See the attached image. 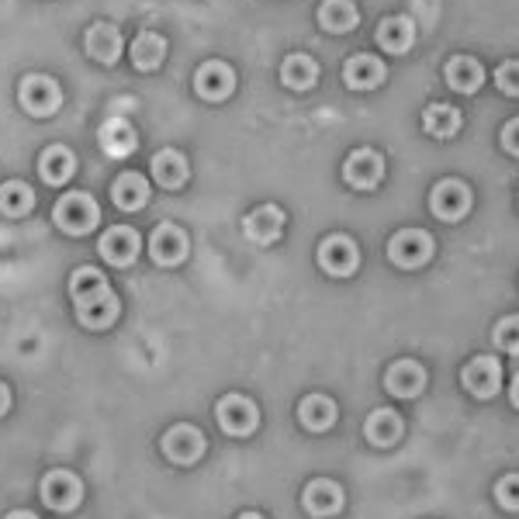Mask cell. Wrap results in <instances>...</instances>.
Listing matches in <instances>:
<instances>
[{
  "label": "cell",
  "mask_w": 519,
  "mask_h": 519,
  "mask_svg": "<svg viewBox=\"0 0 519 519\" xmlns=\"http://www.w3.org/2000/svg\"><path fill=\"white\" fill-rule=\"evenodd\" d=\"M70 298H73V308H77V319H80V326H84V329H108V326H115L118 312H122V302L115 298L108 277H104L97 267L73 270Z\"/></svg>",
  "instance_id": "6da1fadb"
},
{
  "label": "cell",
  "mask_w": 519,
  "mask_h": 519,
  "mask_svg": "<svg viewBox=\"0 0 519 519\" xmlns=\"http://www.w3.org/2000/svg\"><path fill=\"white\" fill-rule=\"evenodd\" d=\"M52 222H56V229H63L66 236H87V232H94V225L101 222V208H97V201L90 198V194L70 191L56 201Z\"/></svg>",
  "instance_id": "7a4b0ae2"
},
{
  "label": "cell",
  "mask_w": 519,
  "mask_h": 519,
  "mask_svg": "<svg viewBox=\"0 0 519 519\" xmlns=\"http://www.w3.org/2000/svg\"><path fill=\"white\" fill-rule=\"evenodd\" d=\"M18 97H21V108L35 118L56 115L59 104H63V90H59V84L52 77H45V73H32V77L21 80Z\"/></svg>",
  "instance_id": "3957f363"
},
{
  "label": "cell",
  "mask_w": 519,
  "mask_h": 519,
  "mask_svg": "<svg viewBox=\"0 0 519 519\" xmlns=\"http://www.w3.org/2000/svg\"><path fill=\"white\" fill-rule=\"evenodd\" d=\"M163 454H167V461L173 464H198L201 457H205V450H208V440H205V433L198 430V426H191V423H177V426H170L167 433H163Z\"/></svg>",
  "instance_id": "277c9868"
},
{
  "label": "cell",
  "mask_w": 519,
  "mask_h": 519,
  "mask_svg": "<svg viewBox=\"0 0 519 519\" xmlns=\"http://www.w3.org/2000/svg\"><path fill=\"white\" fill-rule=\"evenodd\" d=\"M39 495L45 506L56 509V513H73V509L80 506V499H84V485H80V478L73 475V471L52 468L49 475L42 478Z\"/></svg>",
  "instance_id": "5b68a950"
},
{
  "label": "cell",
  "mask_w": 519,
  "mask_h": 519,
  "mask_svg": "<svg viewBox=\"0 0 519 519\" xmlns=\"http://www.w3.org/2000/svg\"><path fill=\"white\" fill-rule=\"evenodd\" d=\"M215 419L229 436H250L260 426V409L246 395H236V391H232V395L218 398Z\"/></svg>",
  "instance_id": "8992f818"
},
{
  "label": "cell",
  "mask_w": 519,
  "mask_h": 519,
  "mask_svg": "<svg viewBox=\"0 0 519 519\" xmlns=\"http://www.w3.org/2000/svg\"><path fill=\"white\" fill-rule=\"evenodd\" d=\"M388 257L395 267H405V270H416L423 263H430L433 257V239L430 232L423 229H402L388 239Z\"/></svg>",
  "instance_id": "52a82bcc"
},
{
  "label": "cell",
  "mask_w": 519,
  "mask_h": 519,
  "mask_svg": "<svg viewBox=\"0 0 519 519\" xmlns=\"http://www.w3.org/2000/svg\"><path fill=\"white\" fill-rule=\"evenodd\" d=\"M461 381H464V388H468L475 398L499 395V388H502V364H499V357H492V353H481V357L468 360V364H464V371H461Z\"/></svg>",
  "instance_id": "ba28073f"
},
{
  "label": "cell",
  "mask_w": 519,
  "mask_h": 519,
  "mask_svg": "<svg viewBox=\"0 0 519 519\" xmlns=\"http://www.w3.org/2000/svg\"><path fill=\"white\" fill-rule=\"evenodd\" d=\"M343 177L346 184L357 187V191H371V187H378L381 177H385V160H381V153H374V149H353L343 163Z\"/></svg>",
  "instance_id": "9c48e42d"
},
{
  "label": "cell",
  "mask_w": 519,
  "mask_h": 519,
  "mask_svg": "<svg viewBox=\"0 0 519 519\" xmlns=\"http://www.w3.org/2000/svg\"><path fill=\"white\" fill-rule=\"evenodd\" d=\"M149 257H153L160 267H177L187 257V236L180 225L160 222L149 236Z\"/></svg>",
  "instance_id": "30bf717a"
},
{
  "label": "cell",
  "mask_w": 519,
  "mask_h": 519,
  "mask_svg": "<svg viewBox=\"0 0 519 519\" xmlns=\"http://www.w3.org/2000/svg\"><path fill=\"white\" fill-rule=\"evenodd\" d=\"M430 208H433L436 218H443V222H457V218H464L471 208L468 184H461V180H440L430 194Z\"/></svg>",
  "instance_id": "8fae6325"
},
{
  "label": "cell",
  "mask_w": 519,
  "mask_h": 519,
  "mask_svg": "<svg viewBox=\"0 0 519 519\" xmlns=\"http://www.w3.org/2000/svg\"><path fill=\"white\" fill-rule=\"evenodd\" d=\"M360 263V250L350 236H329L319 246V267L333 277H350Z\"/></svg>",
  "instance_id": "7c38bea8"
},
{
  "label": "cell",
  "mask_w": 519,
  "mask_h": 519,
  "mask_svg": "<svg viewBox=\"0 0 519 519\" xmlns=\"http://www.w3.org/2000/svg\"><path fill=\"white\" fill-rule=\"evenodd\" d=\"M139 246V232L132 225H115V229H108L101 236L97 250H101V260H108L111 267H129L139 257Z\"/></svg>",
  "instance_id": "4fadbf2b"
},
{
  "label": "cell",
  "mask_w": 519,
  "mask_h": 519,
  "mask_svg": "<svg viewBox=\"0 0 519 519\" xmlns=\"http://www.w3.org/2000/svg\"><path fill=\"white\" fill-rule=\"evenodd\" d=\"M194 90H198V97H205V101H225V97L236 90V73H232V66H225L222 59H208V63L198 66V73H194Z\"/></svg>",
  "instance_id": "5bb4252c"
},
{
  "label": "cell",
  "mask_w": 519,
  "mask_h": 519,
  "mask_svg": "<svg viewBox=\"0 0 519 519\" xmlns=\"http://www.w3.org/2000/svg\"><path fill=\"white\" fill-rule=\"evenodd\" d=\"M302 502H305V509H308L312 516L326 519V516H336V513H340L343 502H346V495H343V488L336 485V481L315 478V481H308V485H305Z\"/></svg>",
  "instance_id": "9a60e30c"
},
{
  "label": "cell",
  "mask_w": 519,
  "mask_h": 519,
  "mask_svg": "<svg viewBox=\"0 0 519 519\" xmlns=\"http://www.w3.org/2000/svg\"><path fill=\"white\" fill-rule=\"evenodd\" d=\"M84 39H87V56L94 59V63L111 66V63H118V56H122V32H118L111 21L90 25Z\"/></svg>",
  "instance_id": "2e32d148"
},
{
  "label": "cell",
  "mask_w": 519,
  "mask_h": 519,
  "mask_svg": "<svg viewBox=\"0 0 519 519\" xmlns=\"http://www.w3.org/2000/svg\"><path fill=\"white\" fill-rule=\"evenodd\" d=\"M385 388L395 398H416L426 388V367L419 360H395L385 374Z\"/></svg>",
  "instance_id": "e0dca14e"
},
{
  "label": "cell",
  "mask_w": 519,
  "mask_h": 519,
  "mask_svg": "<svg viewBox=\"0 0 519 519\" xmlns=\"http://www.w3.org/2000/svg\"><path fill=\"white\" fill-rule=\"evenodd\" d=\"M385 80V63L371 52H357L343 63V84L350 90H371Z\"/></svg>",
  "instance_id": "ac0fdd59"
},
{
  "label": "cell",
  "mask_w": 519,
  "mask_h": 519,
  "mask_svg": "<svg viewBox=\"0 0 519 519\" xmlns=\"http://www.w3.org/2000/svg\"><path fill=\"white\" fill-rule=\"evenodd\" d=\"M243 232H246V239H250V243H260V246L274 243V239L284 232V212L277 205L253 208V212L243 218Z\"/></svg>",
  "instance_id": "d6986e66"
},
{
  "label": "cell",
  "mask_w": 519,
  "mask_h": 519,
  "mask_svg": "<svg viewBox=\"0 0 519 519\" xmlns=\"http://www.w3.org/2000/svg\"><path fill=\"white\" fill-rule=\"evenodd\" d=\"M97 142H101V149L111 156V160H125V156L135 153V146H139V135L125 118H108V122L101 125V132H97Z\"/></svg>",
  "instance_id": "ffe728a7"
},
{
  "label": "cell",
  "mask_w": 519,
  "mask_h": 519,
  "mask_svg": "<svg viewBox=\"0 0 519 519\" xmlns=\"http://www.w3.org/2000/svg\"><path fill=\"white\" fill-rule=\"evenodd\" d=\"M402 433H405V423L395 409H374L364 423V436L374 447H391V443L402 440Z\"/></svg>",
  "instance_id": "44dd1931"
},
{
  "label": "cell",
  "mask_w": 519,
  "mask_h": 519,
  "mask_svg": "<svg viewBox=\"0 0 519 519\" xmlns=\"http://www.w3.org/2000/svg\"><path fill=\"white\" fill-rule=\"evenodd\" d=\"M111 201H115L122 212H139L149 201V180L135 170L122 173V177L115 180V187H111Z\"/></svg>",
  "instance_id": "7402d4cb"
},
{
  "label": "cell",
  "mask_w": 519,
  "mask_h": 519,
  "mask_svg": "<svg viewBox=\"0 0 519 519\" xmlns=\"http://www.w3.org/2000/svg\"><path fill=\"white\" fill-rule=\"evenodd\" d=\"M298 419H302V426L305 430H312V433H326L329 426L336 423V405H333V398L329 395H305L302 398V405H298Z\"/></svg>",
  "instance_id": "603a6c76"
},
{
  "label": "cell",
  "mask_w": 519,
  "mask_h": 519,
  "mask_svg": "<svg viewBox=\"0 0 519 519\" xmlns=\"http://www.w3.org/2000/svg\"><path fill=\"white\" fill-rule=\"evenodd\" d=\"M73 170H77V160L66 146H49L39 156V173L49 187H63L73 177Z\"/></svg>",
  "instance_id": "cb8c5ba5"
},
{
  "label": "cell",
  "mask_w": 519,
  "mask_h": 519,
  "mask_svg": "<svg viewBox=\"0 0 519 519\" xmlns=\"http://www.w3.org/2000/svg\"><path fill=\"white\" fill-rule=\"evenodd\" d=\"M129 56H132V66H135V70H142V73L160 70L163 56H167V42H163V35H156V32H139V35L132 39Z\"/></svg>",
  "instance_id": "d4e9b609"
},
{
  "label": "cell",
  "mask_w": 519,
  "mask_h": 519,
  "mask_svg": "<svg viewBox=\"0 0 519 519\" xmlns=\"http://www.w3.org/2000/svg\"><path fill=\"white\" fill-rule=\"evenodd\" d=\"M153 177L160 187L177 191V187L187 184V160L177 153V149H160V153L153 156Z\"/></svg>",
  "instance_id": "484cf974"
},
{
  "label": "cell",
  "mask_w": 519,
  "mask_h": 519,
  "mask_svg": "<svg viewBox=\"0 0 519 519\" xmlns=\"http://www.w3.org/2000/svg\"><path fill=\"white\" fill-rule=\"evenodd\" d=\"M447 84L457 90V94H475V90L485 84V70H481L478 59L471 56H454L447 63Z\"/></svg>",
  "instance_id": "4316f807"
},
{
  "label": "cell",
  "mask_w": 519,
  "mask_h": 519,
  "mask_svg": "<svg viewBox=\"0 0 519 519\" xmlns=\"http://www.w3.org/2000/svg\"><path fill=\"white\" fill-rule=\"evenodd\" d=\"M315 80H319V63H315L312 56H305V52H295V56L284 59V66H281V84L284 87L308 90V87H315Z\"/></svg>",
  "instance_id": "83f0119b"
},
{
  "label": "cell",
  "mask_w": 519,
  "mask_h": 519,
  "mask_svg": "<svg viewBox=\"0 0 519 519\" xmlns=\"http://www.w3.org/2000/svg\"><path fill=\"white\" fill-rule=\"evenodd\" d=\"M416 39V28H412V18H405V14H395V18H385L378 25V45L385 52H405Z\"/></svg>",
  "instance_id": "f1b7e54d"
},
{
  "label": "cell",
  "mask_w": 519,
  "mask_h": 519,
  "mask_svg": "<svg viewBox=\"0 0 519 519\" xmlns=\"http://www.w3.org/2000/svg\"><path fill=\"white\" fill-rule=\"evenodd\" d=\"M360 14L357 7H353V0H322L319 7V25L326 28V32H350V28H357Z\"/></svg>",
  "instance_id": "f546056e"
},
{
  "label": "cell",
  "mask_w": 519,
  "mask_h": 519,
  "mask_svg": "<svg viewBox=\"0 0 519 519\" xmlns=\"http://www.w3.org/2000/svg\"><path fill=\"white\" fill-rule=\"evenodd\" d=\"M423 129L433 135V139H450L461 129V111L450 108V104H430L423 111Z\"/></svg>",
  "instance_id": "4dcf8cb0"
},
{
  "label": "cell",
  "mask_w": 519,
  "mask_h": 519,
  "mask_svg": "<svg viewBox=\"0 0 519 519\" xmlns=\"http://www.w3.org/2000/svg\"><path fill=\"white\" fill-rule=\"evenodd\" d=\"M35 205V194L28 184H21V180H7L4 187H0V215H11V218H21L28 215Z\"/></svg>",
  "instance_id": "1f68e13d"
},
{
  "label": "cell",
  "mask_w": 519,
  "mask_h": 519,
  "mask_svg": "<svg viewBox=\"0 0 519 519\" xmlns=\"http://www.w3.org/2000/svg\"><path fill=\"white\" fill-rule=\"evenodd\" d=\"M495 346L519 353V315H506V319L495 322Z\"/></svg>",
  "instance_id": "d6a6232c"
},
{
  "label": "cell",
  "mask_w": 519,
  "mask_h": 519,
  "mask_svg": "<svg viewBox=\"0 0 519 519\" xmlns=\"http://www.w3.org/2000/svg\"><path fill=\"white\" fill-rule=\"evenodd\" d=\"M495 502L509 513H519V475H506L495 481Z\"/></svg>",
  "instance_id": "836d02e7"
},
{
  "label": "cell",
  "mask_w": 519,
  "mask_h": 519,
  "mask_svg": "<svg viewBox=\"0 0 519 519\" xmlns=\"http://www.w3.org/2000/svg\"><path fill=\"white\" fill-rule=\"evenodd\" d=\"M495 87L509 97H519V59H506V63L495 70Z\"/></svg>",
  "instance_id": "e575fe53"
},
{
  "label": "cell",
  "mask_w": 519,
  "mask_h": 519,
  "mask_svg": "<svg viewBox=\"0 0 519 519\" xmlns=\"http://www.w3.org/2000/svg\"><path fill=\"white\" fill-rule=\"evenodd\" d=\"M502 149H506V153H513V156H519V118H513V122L502 129Z\"/></svg>",
  "instance_id": "d590c367"
},
{
  "label": "cell",
  "mask_w": 519,
  "mask_h": 519,
  "mask_svg": "<svg viewBox=\"0 0 519 519\" xmlns=\"http://www.w3.org/2000/svg\"><path fill=\"white\" fill-rule=\"evenodd\" d=\"M7 409H11V388H7L4 381H0V416H4Z\"/></svg>",
  "instance_id": "8d00e7d4"
},
{
  "label": "cell",
  "mask_w": 519,
  "mask_h": 519,
  "mask_svg": "<svg viewBox=\"0 0 519 519\" xmlns=\"http://www.w3.org/2000/svg\"><path fill=\"white\" fill-rule=\"evenodd\" d=\"M509 395H513V405H516V409H519V374H516V378H513V388H509Z\"/></svg>",
  "instance_id": "74e56055"
},
{
  "label": "cell",
  "mask_w": 519,
  "mask_h": 519,
  "mask_svg": "<svg viewBox=\"0 0 519 519\" xmlns=\"http://www.w3.org/2000/svg\"><path fill=\"white\" fill-rule=\"evenodd\" d=\"M7 519H39V516H35V513H28V509H18V513H11Z\"/></svg>",
  "instance_id": "f35d334b"
},
{
  "label": "cell",
  "mask_w": 519,
  "mask_h": 519,
  "mask_svg": "<svg viewBox=\"0 0 519 519\" xmlns=\"http://www.w3.org/2000/svg\"><path fill=\"white\" fill-rule=\"evenodd\" d=\"M239 519H263V516H260V513H243Z\"/></svg>",
  "instance_id": "ab89813d"
}]
</instances>
